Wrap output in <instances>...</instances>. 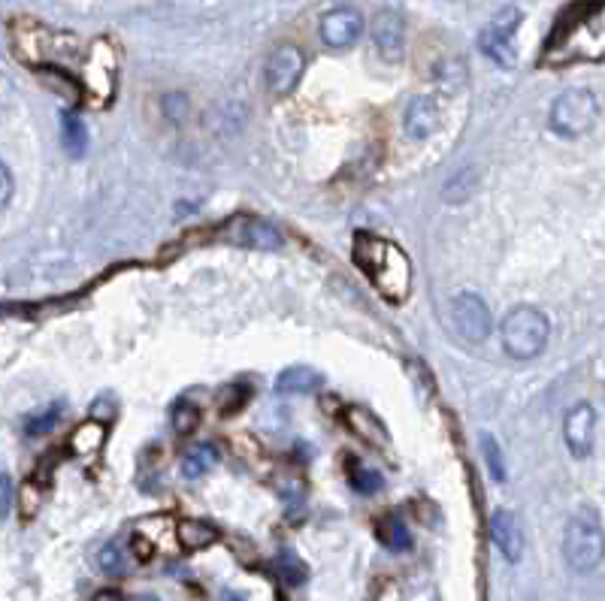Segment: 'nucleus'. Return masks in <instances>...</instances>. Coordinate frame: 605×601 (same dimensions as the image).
<instances>
[{
	"label": "nucleus",
	"instance_id": "nucleus-1",
	"mask_svg": "<svg viewBox=\"0 0 605 601\" xmlns=\"http://www.w3.org/2000/svg\"><path fill=\"white\" fill-rule=\"evenodd\" d=\"M355 263L364 269L376 290H382L384 300L403 302L412 290V263L406 251L388 242L382 236L357 233L355 239Z\"/></svg>",
	"mask_w": 605,
	"mask_h": 601
},
{
	"label": "nucleus",
	"instance_id": "nucleus-2",
	"mask_svg": "<svg viewBox=\"0 0 605 601\" xmlns=\"http://www.w3.org/2000/svg\"><path fill=\"white\" fill-rule=\"evenodd\" d=\"M566 565L579 575H588L605 560V532L600 514L593 508H581L569 517L564 536Z\"/></svg>",
	"mask_w": 605,
	"mask_h": 601
},
{
	"label": "nucleus",
	"instance_id": "nucleus-3",
	"mask_svg": "<svg viewBox=\"0 0 605 601\" xmlns=\"http://www.w3.org/2000/svg\"><path fill=\"white\" fill-rule=\"evenodd\" d=\"M502 348L512 360H533L545 351L548 336H551V324L548 317L533 309V305H518L502 317Z\"/></svg>",
	"mask_w": 605,
	"mask_h": 601
},
{
	"label": "nucleus",
	"instance_id": "nucleus-4",
	"mask_svg": "<svg viewBox=\"0 0 605 601\" xmlns=\"http://www.w3.org/2000/svg\"><path fill=\"white\" fill-rule=\"evenodd\" d=\"M600 116V104L588 88H569L564 92L551 106V131L566 136V140H576L581 133H588L596 124Z\"/></svg>",
	"mask_w": 605,
	"mask_h": 601
},
{
	"label": "nucleus",
	"instance_id": "nucleus-5",
	"mask_svg": "<svg viewBox=\"0 0 605 601\" xmlns=\"http://www.w3.org/2000/svg\"><path fill=\"white\" fill-rule=\"evenodd\" d=\"M521 25V10L518 7H506L494 15L485 25V31L478 34V46L482 52L500 67L514 64V34Z\"/></svg>",
	"mask_w": 605,
	"mask_h": 601
},
{
	"label": "nucleus",
	"instance_id": "nucleus-6",
	"mask_svg": "<svg viewBox=\"0 0 605 601\" xmlns=\"http://www.w3.org/2000/svg\"><path fill=\"white\" fill-rule=\"evenodd\" d=\"M451 324H454V333L461 336L463 341L470 345H478L490 336L494 329V317H490V309L487 302L473 293V290H463L451 300Z\"/></svg>",
	"mask_w": 605,
	"mask_h": 601
},
{
	"label": "nucleus",
	"instance_id": "nucleus-7",
	"mask_svg": "<svg viewBox=\"0 0 605 601\" xmlns=\"http://www.w3.org/2000/svg\"><path fill=\"white\" fill-rule=\"evenodd\" d=\"M302 67H306V61H302V52L297 46H278L276 52L270 55L266 70H263L266 92L273 94V97H288L297 88V82H300Z\"/></svg>",
	"mask_w": 605,
	"mask_h": 601
},
{
	"label": "nucleus",
	"instance_id": "nucleus-8",
	"mask_svg": "<svg viewBox=\"0 0 605 601\" xmlns=\"http://www.w3.org/2000/svg\"><path fill=\"white\" fill-rule=\"evenodd\" d=\"M222 236L234 245H242V249L278 251L285 245V236L278 233L273 224L258 221V218H234V221H227Z\"/></svg>",
	"mask_w": 605,
	"mask_h": 601
},
{
	"label": "nucleus",
	"instance_id": "nucleus-9",
	"mask_svg": "<svg viewBox=\"0 0 605 601\" xmlns=\"http://www.w3.org/2000/svg\"><path fill=\"white\" fill-rule=\"evenodd\" d=\"M593 432H596V414H593L591 402H579L566 411L564 420V438L572 457L584 459L593 447Z\"/></svg>",
	"mask_w": 605,
	"mask_h": 601
},
{
	"label": "nucleus",
	"instance_id": "nucleus-10",
	"mask_svg": "<svg viewBox=\"0 0 605 601\" xmlns=\"http://www.w3.org/2000/svg\"><path fill=\"white\" fill-rule=\"evenodd\" d=\"M360 34H364V19L352 7L330 10L321 19V39L330 49H348V46H355Z\"/></svg>",
	"mask_w": 605,
	"mask_h": 601
},
{
	"label": "nucleus",
	"instance_id": "nucleus-11",
	"mask_svg": "<svg viewBox=\"0 0 605 601\" xmlns=\"http://www.w3.org/2000/svg\"><path fill=\"white\" fill-rule=\"evenodd\" d=\"M372 43L384 61H400L406 52V22L396 10H382L372 19Z\"/></svg>",
	"mask_w": 605,
	"mask_h": 601
},
{
	"label": "nucleus",
	"instance_id": "nucleus-12",
	"mask_svg": "<svg viewBox=\"0 0 605 601\" xmlns=\"http://www.w3.org/2000/svg\"><path fill=\"white\" fill-rule=\"evenodd\" d=\"M490 538L509 563H518L524 556V532L512 510H497L490 517Z\"/></svg>",
	"mask_w": 605,
	"mask_h": 601
},
{
	"label": "nucleus",
	"instance_id": "nucleus-13",
	"mask_svg": "<svg viewBox=\"0 0 605 601\" xmlns=\"http://www.w3.org/2000/svg\"><path fill=\"white\" fill-rule=\"evenodd\" d=\"M439 128V106L430 97H415L406 109V133L412 140H430Z\"/></svg>",
	"mask_w": 605,
	"mask_h": 601
},
{
	"label": "nucleus",
	"instance_id": "nucleus-14",
	"mask_svg": "<svg viewBox=\"0 0 605 601\" xmlns=\"http://www.w3.org/2000/svg\"><path fill=\"white\" fill-rule=\"evenodd\" d=\"M106 445V423L100 420H85L82 426H76V432L70 435V450L76 457H97Z\"/></svg>",
	"mask_w": 605,
	"mask_h": 601
},
{
	"label": "nucleus",
	"instance_id": "nucleus-15",
	"mask_svg": "<svg viewBox=\"0 0 605 601\" xmlns=\"http://www.w3.org/2000/svg\"><path fill=\"white\" fill-rule=\"evenodd\" d=\"M376 536L382 541V548H388L391 553H403V550L412 548V532H408L406 520L400 514H384L382 520L376 524Z\"/></svg>",
	"mask_w": 605,
	"mask_h": 601
},
{
	"label": "nucleus",
	"instance_id": "nucleus-16",
	"mask_svg": "<svg viewBox=\"0 0 605 601\" xmlns=\"http://www.w3.org/2000/svg\"><path fill=\"white\" fill-rule=\"evenodd\" d=\"M324 384V375L309 366H290L276 378L278 393H309Z\"/></svg>",
	"mask_w": 605,
	"mask_h": 601
},
{
	"label": "nucleus",
	"instance_id": "nucleus-17",
	"mask_svg": "<svg viewBox=\"0 0 605 601\" xmlns=\"http://www.w3.org/2000/svg\"><path fill=\"white\" fill-rule=\"evenodd\" d=\"M176 538H179V544L185 550H206L210 544L218 541V532L212 529L210 524H203V520H182V524L176 526Z\"/></svg>",
	"mask_w": 605,
	"mask_h": 601
},
{
	"label": "nucleus",
	"instance_id": "nucleus-18",
	"mask_svg": "<svg viewBox=\"0 0 605 601\" xmlns=\"http://www.w3.org/2000/svg\"><path fill=\"white\" fill-rule=\"evenodd\" d=\"M215 459H218V454H215L210 445H194L182 459V478L198 481V478H203V474H210L212 466H215Z\"/></svg>",
	"mask_w": 605,
	"mask_h": 601
},
{
	"label": "nucleus",
	"instance_id": "nucleus-19",
	"mask_svg": "<svg viewBox=\"0 0 605 601\" xmlns=\"http://www.w3.org/2000/svg\"><path fill=\"white\" fill-rule=\"evenodd\" d=\"M170 423L176 435H191L200 426V408L194 399H179L170 408Z\"/></svg>",
	"mask_w": 605,
	"mask_h": 601
},
{
	"label": "nucleus",
	"instance_id": "nucleus-20",
	"mask_svg": "<svg viewBox=\"0 0 605 601\" xmlns=\"http://www.w3.org/2000/svg\"><path fill=\"white\" fill-rule=\"evenodd\" d=\"M276 572L288 587H302V584H306V577H309V568H306V563H302L294 550H282V553H278Z\"/></svg>",
	"mask_w": 605,
	"mask_h": 601
},
{
	"label": "nucleus",
	"instance_id": "nucleus-21",
	"mask_svg": "<svg viewBox=\"0 0 605 601\" xmlns=\"http://www.w3.org/2000/svg\"><path fill=\"white\" fill-rule=\"evenodd\" d=\"M348 426L357 432V435H364L367 442H372V445H384L388 442V435H384L382 423L372 418V414H367V411H348Z\"/></svg>",
	"mask_w": 605,
	"mask_h": 601
},
{
	"label": "nucleus",
	"instance_id": "nucleus-22",
	"mask_svg": "<svg viewBox=\"0 0 605 601\" xmlns=\"http://www.w3.org/2000/svg\"><path fill=\"white\" fill-rule=\"evenodd\" d=\"M61 136H64V148L73 157H82L85 145H88V131L76 116H64V128H61Z\"/></svg>",
	"mask_w": 605,
	"mask_h": 601
},
{
	"label": "nucleus",
	"instance_id": "nucleus-23",
	"mask_svg": "<svg viewBox=\"0 0 605 601\" xmlns=\"http://www.w3.org/2000/svg\"><path fill=\"white\" fill-rule=\"evenodd\" d=\"M97 563H100V572H106V575H124V572H128V553H124V548H121L119 541H109V544L100 550Z\"/></svg>",
	"mask_w": 605,
	"mask_h": 601
},
{
	"label": "nucleus",
	"instance_id": "nucleus-24",
	"mask_svg": "<svg viewBox=\"0 0 605 601\" xmlns=\"http://www.w3.org/2000/svg\"><path fill=\"white\" fill-rule=\"evenodd\" d=\"M348 481L355 486L357 493H364V496H372V493H379L382 490V474L379 471L367 469V466H352L348 469Z\"/></svg>",
	"mask_w": 605,
	"mask_h": 601
},
{
	"label": "nucleus",
	"instance_id": "nucleus-25",
	"mask_svg": "<svg viewBox=\"0 0 605 601\" xmlns=\"http://www.w3.org/2000/svg\"><path fill=\"white\" fill-rule=\"evenodd\" d=\"M251 390L246 384H230V387H224L222 399H218V411H222V418H230V414H237L239 408L249 402Z\"/></svg>",
	"mask_w": 605,
	"mask_h": 601
},
{
	"label": "nucleus",
	"instance_id": "nucleus-26",
	"mask_svg": "<svg viewBox=\"0 0 605 601\" xmlns=\"http://www.w3.org/2000/svg\"><path fill=\"white\" fill-rule=\"evenodd\" d=\"M482 450H485L490 478H494V481H506V466H502V454H500V445H497V438H494V435H485Z\"/></svg>",
	"mask_w": 605,
	"mask_h": 601
},
{
	"label": "nucleus",
	"instance_id": "nucleus-27",
	"mask_svg": "<svg viewBox=\"0 0 605 601\" xmlns=\"http://www.w3.org/2000/svg\"><path fill=\"white\" fill-rule=\"evenodd\" d=\"M40 505H43V496H40V490H37V486L25 484L22 490H19V508H22V514H25V517H34Z\"/></svg>",
	"mask_w": 605,
	"mask_h": 601
},
{
	"label": "nucleus",
	"instance_id": "nucleus-28",
	"mask_svg": "<svg viewBox=\"0 0 605 601\" xmlns=\"http://www.w3.org/2000/svg\"><path fill=\"white\" fill-rule=\"evenodd\" d=\"M13 200V172L7 170V164H0V212L10 206Z\"/></svg>",
	"mask_w": 605,
	"mask_h": 601
},
{
	"label": "nucleus",
	"instance_id": "nucleus-29",
	"mask_svg": "<svg viewBox=\"0 0 605 601\" xmlns=\"http://www.w3.org/2000/svg\"><path fill=\"white\" fill-rule=\"evenodd\" d=\"M55 420H58V408H52V411H46V418L31 420V423H27V432H31V435H37V432H46V430H49V426H52Z\"/></svg>",
	"mask_w": 605,
	"mask_h": 601
},
{
	"label": "nucleus",
	"instance_id": "nucleus-30",
	"mask_svg": "<svg viewBox=\"0 0 605 601\" xmlns=\"http://www.w3.org/2000/svg\"><path fill=\"white\" fill-rule=\"evenodd\" d=\"M92 601H124V596H121L119 589H100Z\"/></svg>",
	"mask_w": 605,
	"mask_h": 601
},
{
	"label": "nucleus",
	"instance_id": "nucleus-31",
	"mask_svg": "<svg viewBox=\"0 0 605 601\" xmlns=\"http://www.w3.org/2000/svg\"><path fill=\"white\" fill-rule=\"evenodd\" d=\"M224 601H249V599H246L242 592H227V596H224Z\"/></svg>",
	"mask_w": 605,
	"mask_h": 601
},
{
	"label": "nucleus",
	"instance_id": "nucleus-32",
	"mask_svg": "<svg viewBox=\"0 0 605 601\" xmlns=\"http://www.w3.org/2000/svg\"><path fill=\"white\" fill-rule=\"evenodd\" d=\"M164 3H170V7H185V3H194V0H164Z\"/></svg>",
	"mask_w": 605,
	"mask_h": 601
},
{
	"label": "nucleus",
	"instance_id": "nucleus-33",
	"mask_svg": "<svg viewBox=\"0 0 605 601\" xmlns=\"http://www.w3.org/2000/svg\"><path fill=\"white\" fill-rule=\"evenodd\" d=\"M140 601H158V599H152V596H145V599H140Z\"/></svg>",
	"mask_w": 605,
	"mask_h": 601
},
{
	"label": "nucleus",
	"instance_id": "nucleus-34",
	"mask_svg": "<svg viewBox=\"0 0 605 601\" xmlns=\"http://www.w3.org/2000/svg\"><path fill=\"white\" fill-rule=\"evenodd\" d=\"M434 601H439V599H434Z\"/></svg>",
	"mask_w": 605,
	"mask_h": 601
}]
</instances>
